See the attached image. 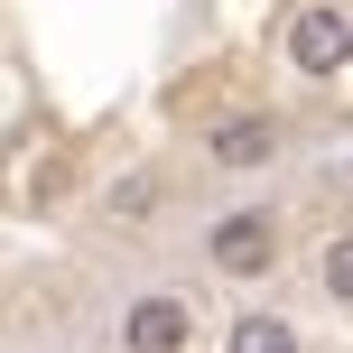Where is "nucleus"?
<instances>
[{"instance_id":"obj_3","label":"nucleus","mask_w":353,"mask_h":353,"mask_svg":"<svg viewBox=\"0 0 353 353\" xmlns=\"http://www.w3.org/2000/svg\"><path fill=\"white\" fill-rule=\"evenodd\" d=\"M186 335H195V298H176V288H149V298H130V316H121L130 353H186Z\"/></svg>"},{"instance_id":"obj_4","label":"nucleus","mask_w":353,"mask_h":353,"mask_svg":"<svg viewBox=\"0 0 353 353\" xmlns=\"http://www.w3.org/2000/svg\"><path fill=\"white\" fill-rule=\"evenodd\" d=\"M205 159H214V168H232V176L270 168V159H279V121H270V112H242V121H214Z\"/></svg>"},{"instance_id":"obj_2","label":"nucleus","mask_w":353,"mask_h":353,"mask_svg":"<svg viewBox=\"0 0 353 353\" xmlns=\"http://www.w3.org/2000/svg\"><path fill=\"white\" fill-rule=\"evenodd\" d=\"M205 261L223 270V279H270V261H279V214H270V205H232V214H214Z\"/></svg>"},{"instance_id":"obj_1","label":"nucleus","mask_w":353,"mask_h":353,"mask_svg":"<svg viewBox=\"0 0 353 353\" xmlns=\"http://www.w3.org/2000/svg\"><path fill=\"white\" fill-rule=\"evenodd\" d=\"M344 65H353V10L344 0H298V10H288V74L335 84Z\"/></svg>"},{"instance_id":"obj_5","label":"nucleus","mask_w":353,"mask_h":353,"mask_svg":"<svg viewBox=\"0 0 353 353\" xmlns=\"http://www.w3.org/2000/svg\"><path fill=\"white\" fill-rule=\"evenodd\" d=\"M223 353H298V325H288V316H242Z\"/></svg>"},{"instance_id":"obj_6","label":"nucleus","mask_w":353,"mask_h":353,"mask_svg":"<svg viewBox=\"0 0 353 353\" xmlns=\"http://www.w3.org/2000/svg\"><path fill=\"white\" fill-rule=\"evenodd\" d=\"M316 279H325V298H344V307H353V232H335V242L316 251Z\"/></svg>"}]
</instances>
